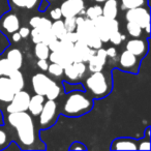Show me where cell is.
Segmentation results:
<instances>
[{
  "label": "cell",
  "mask_w": 151,
  "mask_h": 151,
  "mask_svg": "<svg viewBox=\"0 0 151 151\" xmlns=\"http://www.w3.org/2000/svg\"><path fill=\"white\" fill-rule=\"evenodd\" d=\"M87 63H88L87 68H88L89 71H91V73H96V71L103 70L104 66H105V64H104V63L101 62L99 58H97V56L95 54L93 55V56L91 57L88 61H87Z\"/></svg>",
  "instance_id": "24"
},
{
  "label": "cell",
  "mask_w": 151,
  "mask_h": 151,
  "mask_svg": "<svg viewBox=\"0 0 151 151\" xmlns=\"http://www.w3.org/2000/svg\"><path fill=\"white\" fill-rule=\"evenodd\" d=\"M111 150H138V140L132 138H117L112 142Z\"/></svg>",
  "instance_id": "14"
},
{
  "label": "cell",
  "mask_w": 151,
  "mask_h": 151,
  "mask_svg": "<svg viewBox=\"0 0 151 151\" xmlns=\"http://www.w3.org/2000/svg\"><path fill=\"white\" fill-rule=\"evenodd\" d=\"M94 1H95L96 3H104V2L106 1V0H94Z\"/></svg>",
  "instance_id": "55"
},
{
  "label": "cell",
  "mask_w": 151,
  "mask_h": 151,
  "mask_svg": "<svg viewBox=\"0 0 151 151\" xmlns=\"http://www.w3.org/2000/svg\"><path fill=\"white\" fill-rule=\"evenodd\" d=\"M59 95H60V87L57 85V83L55 81H52L50 87L48 88L46 94H45V97L47 99H53V101H55Z\"/></svg>",
  "instance_id": "27"
},
{
  "label": "cell",
  "mask_w": 151,
  "mask_h": 151,
  "mask_svg": "<svg viewBox=\"0 0 151 151\" xmlns=\"http://www.w3.org/2000/svg\"><path fill=\"white\" fill-rule=\"evenodd\" d=\"M9 77L12 82H13L16 92L22 90V89L24 88V86H25V80H24V76H23V73H21L20 69H15Z\"/></svg>",
  "instance_id": "20"
},
{
  "label": "cell",
  "mask_w": 151,
  "mask_h": 151,
  "mask_svg": "<svg viewBox=\"0 0 151 151\" xmlns=\"http://www.w3.org/2000/svg\"><path fill=\"white\" fill-rule=\"evenodd\" d=\"M50 49L47 45L44 42H37L34 46V55L37 57L38 59H47L48 60L49 55H50Z\"/></svg>",
  "instance_id": "23"
},
{
  "label": "cell",
  "mask_w": 151,
  "mask_h": 151,
  "mask_svg": "<svg viewBox=\"0 0 151 151\" xmlns=\"http://www.w3.org/2000/svg\"><path fill=\"white\" fill-rule=\"evenodd\" d=\"M40 18L42 17H38V16H34V17H32L29 21V25L31 26L32 28H36L38 25V23H40Z\"/></svg>",
  "instance_id": "50"
},
{
  "label": "cell",
  "mask_w": 151,
  "mask_h": 151,
  "mask_svg": "<svg viewBox=\"0 0 151 151\" xmlns=\"http://www.w3.org/2000/svg\"><path fill=\"white\" fill-rule=\"evenodd\" d=\"M68 94V93H67ZM93 108L92 99L85 94L83 90H75L69 92L63 104L61 114L67 117H80L87 114Z\"/></svg>",
  "instance_id": "2"
},
{
  "label": "cell",
  "mask_w": 151,
  "mask_h": 151,
  "mask_svg": "<svg viewBox=\"0 0 151 151\" xmlns=\"http://www.w3.org/2000/svg\"><path fill=\"white\" fill-rule=\"evenodd\" d=\"M49 73L51 76H54V77H61L63 75V67L60 66L57 63H53L51 62V64H49L48 70Z\"/></svg>",
  "instance_id": "32"
},
{
  "label": "cell",
  "mask_w": 151,
  "mask_h": 151,
  "mask_svg": "<svg viewBox=\"0 0 151 151\" xmlns=\"http://www.w3.org/2000/svg\"><path fill=\"white\" fill-rule=\"evenodd\" d=\"M6 58L14 65V67L16 69H20L23 66V62H24L23 54H22V52L19 49H11L6 53Z\"/></svg>",
  "instance_id": "18"
},
{
  "label": "cell",
  "mask_w": 151,
  "mask_h": 151,
  "mask_svg": "<svg viewBox=\"0 0 151 151\" xmlns=\"http://www.w3.org/2000/svg\"><path fill=\"white\" fill-rule=\"evenodd\" d=\"M104 17L108 19H116L118 15V2L117 0H106L101 7Z\"/></svg>",
  "instance_id": "17"
},
{
  "label": "cell",
  "mask_w": 151,
  "mask_h": 151,
  "mask_svg": "<svg viewBox=\"0 0 151 151\" xmlns=\"http://www.w3.org/2000/svg\"><path fill=\"white\" fill-rule=\"evenodd\" d=\"M84 0H65L60 6V11L63 18L77 17L85 14Z\"/></svg>",
  "instance_id": "10"
},
{
  "label": "cell",
  "mask_w": 151,
  "mask_h": 151,
  "mask_svg": "<svg viewBox=\"0 0 151 151\" xmlns=\"http://www.w3.org/2000/svg\"><path fill=\"white\" fill-rule=\"evenodd\" d=\"M7 120L17 132L21 149H37L35 143L38 139L35 134V126L31 115L27 111L9 113Z\"/></svg>",
  "instance_id": "1"
},
{
  "label": "cell",
  "mask_w": 151,
  "mask_h": 151,
  "mask_svg": "<svg viewBox=\"0 0 151 151\" xmlns=\"http://www.w3.org/2000/svg\"><path fill=\"white\" fill-rule=\"evenodd\" d=\"M93 24H94L95 30H96V33L99 35V37L101 38V40L103 42H109V36L110 33L108 31L107 28V18L104 17L103 15L99 16V17L95 18L92 20Z\"/></svg>",
  "instance_id": "15"
},
{
  "label": "cell",
  "mask_w": 151,
  "mask_h": 151,
  "mask_svg": "<svg viewBox=\"0 0 151 151\" xmlns=\"http://www.w3.org/2000/svg\"><path fill=\"white\" fill-rule=\"evenodd\" d=\"M49 6V2L47 1V0H42V2H40V6H38V12H40V13H44V12H46V9H48Z\"/></svg>",
  "instance_id": "51"
},
{
  "label": "cell",
  "mask_w": 151,
  "mask_h": 151,
  "mask_svg": "<svg viewBox=\"0 0 151 151\" xmlns=\"http://www.w3.org/2000/svg\"><path fill=\"white\" fill-rule=\"evenodd\" d=\"M149 38L147 40H140L139 37H134L126 42V50L129 51L137 57H145L149 50Z\"/></svg>",
  "instance_id": "11"
},
{
  "label": "cell",
  "mask_w": 151,
  "mask_h": 151,
  "mask_svg": "<svg viewBox=\"0 0 151 151\" xmlns=\"http://www.w3.org/2000/svg\"><path fill=\"white\" fill-rule=\"evenodd\" d=\"M86 89L87 92L95 99H104L108 96L112 90V85L109 83L106 75L103 70L92 73L88 78L86 79Z\"/></svg>",
  "instance_id": "4"
},
{
  "label": "cell",
  "mask_w": 151,
  "mask_h": 151,
  "mask_svg": "<svg viewBox=\"0 0 151 151\" xmlns=\"http://www.w3.org/2000/svg\"><path fill=\"white\" fill-rule=\"evenodd\" d=\"M101 14H103V11H101V6L99 3L95 5H92V6H89L88 9L85 11L86 17L90 20H93V19H95V18L99 17V16H101Z\"/></svg>",
  "instance_id": "29"
},
{
  "label": "cell",
  "mask_w": 151,
  "mask_h": 151,
  "mask_svg": "<svg viewBox=\"0 0 151 151\" xmlns=\"http://www.w3.org/2000/svg\"><path fill=\"white\" fill-rule=\"evenodd\" d=\"M21 35L19 34V32L18 31H16V32H14V33H12V40L13 42H19L20 40H21Z\"/></svg>",
  "instance_id": "54"
},
{
  "label": "cell",
  "mask_w": 151,
  "mask_h": 151,
  "mask_svg": "<svg viewBox=\"0 0 151 151\" xmlns=\"http://www.w3.org/2000/svg\"><path fill=\"white\" fill-rule=\"evenodd\" d=\"M51 25H52V21L50 19H47V18H40V21L37 25V29L40 30V32H45V31H48V30L51 29Z\"/></svg>",
  "instance_id": "36"
},
{
  "label": "cell",
  "mask_w": 151,
  "mask_h": 151,
  "mask_svg": "<svg viewBox=\"0 0 151 151\" xmlns=\"http://www.w3.org/2000/svg\"><path fill=\"white\" fill-rule=\"evenodd\" d=\"M107 28L110 34L112 32L117 31V30H119V22L116 19H108L107 18Z\"/></svg>",
  "instance_id": "39"
},
{
  "label": "cell",
  "mask_w": 151,
  "mask_h": 151,
  "mask_svg": "<svg viewBox=\"0 0 151 151\" xmlns=\"http://www.w3.org/2000/svg\"><path fill=\"white\" fill-rule=\"evenodd\" d=\"M49 60L53 63H57L60 66H62L64 68L66 65L73 63V59L69 55L63 54L61 52H50V55H49Z\"/></svg>",
  "instance_id": "19"
},
{
  "label": "cell",
  "mask_w": 151,
  "mask_h": 151,
  "mask_svg": "<svg viewBox=\"0 0 151 151\" xmlns=\"http://www.w3.org/2000/svg\"><path fill=\"white\" fill-rule=\"evenodd\" d=\"M95 52H96V50L91 49L84 42L77 40L73 44V53H71V58H73V62L83 61V62L86 63L95 54Z\"/></svg>",
  "instance_id": "9"
},
{
  "label": "cell",
  "mask_w": 151,
  "mask_h": 151,
  "mask_svg": "<svg viewBox=\"0 0 151 151\" xmlns=\"http://www.w3.org/2000/svg\"><path fill=\"white\" fill-rule=\"evenodd\" d=\"M125 20L138 24L142 29L150 27V13L149 6H141L127 9L125 14Z\"/></svg>",
  "instance_id": "5"
},
{
  "label": "cell",
  "mask_w": 151,
  "mask_h": 151,
  "mask_svg": "<svg viewBox=\"0 0 151 151\" xmlns=\"http://www.w3.org/2000/svg\"><path fill=\"white\" fill-rule=\"evenodd\" d=\"M15 69L16 68L14 67V65L7 60L6 57L0 59V77H2V76L9 77Z\"/></svg>",
  "instance_id": "25"
},
{
  "label": "cell",
  "mask_w": 151,
  "mask_h": 151,
  "mask_svg": "<svg viewBox=\"0 0 151 151\" xmlns=\"http://www.w3.org/2000/svg\"><path fill=\"white\" fill-rule=\"evenodd\" d=\"M118 67L123 71L138 73L139 68H140V60L136 55L130 53L129 51L125 50L120 54Z\"/></svg>",
  "instance_id": "8"
},
{
  "label": "cell",
  "mask_w": 151,
  "mask_h": 151,
  "mask_svg": "<svg viewBox=\"0 0 151 151\" xmlns=\"http://www.w3.org/2000/svg\"><path fill=\"white\" fill-rule=\"evenodd\" d=\"M57 104L53 99L45 101L42 112L40 113V128L51 127L56 121Z\"/></svg>",
  "instance_id": "6"
},
{
  "label": "cell",
  "mask_w": 151,
  "mask_h": 151,
  "mask_svg": "<svg viewBox=\"0 0 151 151\" xmlns=\"http://www.w3.org/2000/svg\"><path fill=\"white\" fill-rule=\"evenodd\" d=\"M73 65L76 70H77V73H78V75L80 76V78H82V76L86 73V69H87V66H86V64H85V62H83V61L73 62Z\"/></svg>",
  "instance_id": "40"
},
{
  "label": "cell",
  "mask_w": 151,
  "mask_h": 151,
  "mask_svg": "<svg viewBox=\"0 0 151 151\" xmlns=\"http://www.w3.org/2000/svg\"><path fill=\"white\" fill-rule=\"evenodd\" d=\"M95 55L97 56V58L99 59V60L101 61V62L104 63V64H106V62H107V53H106V50L103 48H99L96 50V52H95Z\"/></svg>",
  "instance_id": "42"
},
{
  "label": "cell",
  "mask_w": 151,
  "mask_h": 151,
  "mask_svg": "<svg viewBox=\"0 0 151 151\" xmlns=\"http://www.w3.org/2000/svg\"><path fill=\"white\" fill-rule=\"evenodd\" d=\"M29 35L31 36V40L33 42V44H37V42H42V32L37 28H32V30H30Z\"/></svg>",
  "instance_id": "41"
},
{
  "label": "cell",
  "mask_w": 151,
  "mask_h": 151,
  "mask_svg": "<svg viewBox=\"0 0 151 151\" xmlns=\"http://www.w3.org/2000/svg\"><path fill=\"white\" fill-rule=\"evenodd\" d=\"M50 17L52 18L53 20H59L62 18V14H61V11H60V7H55L53 9L52 11L50 12Z\"/></svg>",
  "instance_id": "45"
},
{
  "label": "cell",
  "mask_w": 151,
  "mask_h": 151,
  "mask_svg": "<svg viewBox=\"0 0 151 151\" xmlns=\"http://www.w3.org/2000/svg\"><path fill=\"white\" fill-rule=\"evenodd\" d=\"M62 84H63V87H64V92L66 93V94L69 92H71V91H75V90L85 91V88L82 86V84H80V83H78V84H69V83H67L66 81H63Z\"/></svg>",
  "instance_id": "35"
},
{
  "label": "cell",
  "mask_w": 151,
  "mask_h": 151,
  "mask_svg": "<svg viewBox=\"0 0 151 151\" xmlns=\"http://www.w3.org/2000/svg\"><path fill=\"white\" fill-rule=\"evenodd\" d=\"M38 0H26V6L25 9H31L35 6V4L37 3Z\"/></svg>",
  "instance_id": "53"
},
{
  "label": "cell",
  "mask_w": 151,
  "mask_h": 151,
  "mask_svg": "<svg viewBox=\"0 0 151 151\" xmlns=\"http://www.w3.org/2000/svg\"><path fill=\"white\" fill-rule=\"evenodd\" d=\"M37 66H38V68H40V70H42V71L48 70L49 63H48V61H47V59H38Z\"/></svg>",
  "instance_id": "47"
},
{
  "label": "cell",
  "mask_w": 151,
  "mask_h": 151,
  "mask_svg": "<svg viewBox=\"0 0 151 151\" xmlns=\"http://www.w3.org/2000/svg\"><path fill=\"white\" fill-rule=\"evenodd\" d=\"M76 25L75 31L78 34V40L84 42L87 46L94 50L101 48L103 42L97 35L92 20L85 19L79 15L76 17Z\"/></svg>",
  "instance_id": "3"
},
{
  "label": "cell",
  "mask_w": 151,
  "mask_h": 151,
  "mask_svg": "<svg viewBox=\"0 0 151 151\" xmlns=\"http://www.w3.org/2000/svg\"><path fill=\"white\" fill-rule=\"evenodd\" d=\"M18 32H19V34L21 35L22 38H26V37H28V36H29L30 29L28 27H21V26H20Z\"/></svg>",
  "instance_id": "48"
},
{
  "label": "cell",
  "mask_w": 151,
  "mask_h": 151,
  "mask_svg": "<svg viewBox=\"0 0 151 151\" xmlns=\"http://www.w3.org/2000/svg\"><path fill=\"white\" fill-rule=\"evenodd\" d=\"M63 73H64L65 77H66V78L68 79V81H70V82H75V81H77L78 79H81L80 76L78 75L77 70H76L75 67H73V63L66 65V66L63 68Z\"/></svg>",
  "instance_id": "28"
},
{
  "label": "cell",
  "mask_w": 151,
  "mask_h": 151,
  "mask_svg": "<svg viewBox=\"0 0 151 151\" xmlns=\"http://www.w3.org/2000/svg\"><path fill=\"white\" fill-rule=\"evenodd\" d=\"M45 101H46V97L44 95L37 94V93L30 96L29 105H28V109H27V111L30 113V115L35 116V117L40 115V113L42 112Z\"/></svg>",
  "instance_id": "16"
},
{
  "label": "cell",
  "mask_w": 151,
  "mask_h": 151,
  "mask_svg": "<svg viewBox=\"0 0 151 151\" xmlns=\"http://www.w3.org/2000/svg\"><path fill=\"white\" fill-rule=\"evenodd\" d=\"M63 40H68V42H71L75 44V42L78 40V34H77V32L76 31L66 32V34H65V36H64Z\"/></svg>",
  "instance_id": "44"
},
{
  "label": "cell",
  "mask_w": 151,
  "mask_h": 151,
  "mask_svg": "<svg viewBox=\"0 0 151 151\" xmlns=\"http://www.w3.org/2000/svg\"><path fill=\"white\" fill-rule=\"evenodd\" d=\"M20 28V20L17 15L13 13H6L0 18V30L9 34L18 31Z\"/></svg>",
  "instance_id": "12"
},
{
  "label": "cell",
  "mask_w": 151,
  "mask_h": 151,
  "mask_svg": "<svg viewBox=\"0 0 151 151\" xmlns=\"http://www.w3.org/2000/svg\"><path fill=\"white\" fill-rule=\"evenodd\" d=\"M126 30H127L128 34H129L132 37H140L141 34H142V28L138 25V24L134 23V22L127 21L126 24Z\"/></svg>",
  "instance_id": "30"
},
{
  "label": "cell",
  "mask_w": 151,
  "mask_h": 151,
  "mask_svg": "<svg viewBox=\"0 0 151 151\" xmlns=\"http://www.w3.org/2000/svg\"><path fill=\"white\" fill-rule=\"evenodd\" d=\"M149 0H120L122 11H127V9H136L141 6H149Z\"/></svg>",
  "instance_id": "21"
},
{
  "label": "cell",
  "mask_w": 151,
  "mask_h": 151,
  "mask_svg": "<svg viewBox=\"0 0 151 151\" xmlns=\"http://www.w3.org/2000/svg\"><path fill=\"white\" fill-rule=\"evenodd\" d=\"M51 30H52V32L55 34V36L58 40H63L67 32L64 27V23H63V21L61 19L55 20L53 22L52 25H51Z\"/></svg>",
  "instance_id": "22"
},
{
  "label": "cell",
  "mask_w": 151,
  "mask_h": 151,
  "mask_svg": "<svg viewBox=\"0 0 151 151\" xmlns=\"http://www.w3.org/2000/svg\"><path fill=\"white\" fill-rule=\"evenodd\" d=\"M0 86L4 87V88L9 89V90L13 91L14 93H16L15 87H14L13 82L11 81L9 77H6V76H2V77H0Z\"/></svg>",
  "instance_id": "37"
},
{
  "label": "cell",
  "mask_w": 151,
  "mask_h": 151,
  "mask_svg": "<svg viewBox=\"0 0 151 151\" xmlns=\"http://www.w3.org/2000/svg\"><path fill=\"white\" fill-rule=\"evenodd\" d=\"M52 79H50L47 75L42 73H35L31 78V84L33 91L37 94L44 95L46 94L47 90L50 87L51 83H52Z\"/></svg>",
  "instance_id": "13"
},
{
  "label": "cell",
  "mask_w": 151,
  "mask_h": 151,
  "mask_svg": "<svg viewBox=\"0 0 151 151\" xmlns=\"http://www.w3.org/2000/svg\"><path fill=\"white\" fill-rule=\"evenodd\" d=\"M29 92L24 91L23 89L14 94V97L11 101L9 103L6 107L7 113H15V112H24L27 111L28 105H29L30 101Z\"/></svg>",
  "instance_id": "7"
},
{
  "label": "cell",
  "mask_w": 151,
  "mask_h": 151,
  "mask_svg": "<svg viewBox=\"0 0 151 151\" xmlns=\"http://www.w3.org/2000/svg\"><path fill=\"white\" fill-rule=\"evenodd\" d=\"M150 127H147L143 139L138 140V150H150Z\"/></svg>",
  "instance_id": "26"
},
{
  "label": "cell",
  "mask_w": 151,
  "mask_h": 151,
  "mask_svg": "<svg viewBox=\"0 0 151 151\" xmlns=\"http://www.w3.org/2000/svg\"><path fill=\"white\" fill-rule=\"evenodd\" d=\"M11 2L18 7H25L26 6V0H11Z\"/></svg>",
  "instance_id": "52"
},
{
  "label": "cell",
  "mask_w": 151,
  "mask_h": 151,
  "mask_svg": "<svg viewBox=\"0 0 151 151\" xmlns=\"http://www.w3.org/2000/svg\"><path fill=\"white\" fill-rule=\"evenodd\" d=\"M14 94H15V93H14L13 91L0 86V101H1V103L9 104V101L13 99Z\"/></svg>",
  "instance_id": "31"
},
{
  "label": "cell",
  "mask_w": 151,
  "mask_h": 151,
  "mask_svg": "<svg viewBox=\"0 0 151 151\" xmlns=\"http://www.w3.org/2000/svg\"><path fill=\"white\" fill-rule=\"evenodd\" d=\"M69 150H87V147L83 143L76 141V142L71 143L70 147H69Z\"/></svg>",
  "instance_id": "46"
},
{
  "label": "cell",
  "mask_w": 151,
  "mask_h": 151,
  "mask_svg": "<svg viewBox=\"0 0 151 151\" xmlns=\"http://www.w3.org/2000/svg\"><path fill=\"white\" fill-rule=\"evenodd\" d=\"M64 27L67 32L69 31H75L76 30V17H66L64 18Z\"/></svg>",
  "instance_id": "38"
},
{
  "label": "cell",
  "mask_w": 151,
  "mask_h": 151,
  "mask_svg": "<svg viewBox=\"0 0 151 151\" xmlns=\"http://www.w3.org/2000/svg\"><path fill=\"white\" fill-rule=\"evenodd\" d=\"M7 144V134L3 129L0 128V149H4Z\"/></svg>",
  "instance_id": "43"
},
{
  "label": "cell",
  "mask_w": 151,
  "mask_h": 151,
  "mask_svg": "<svg viewBox=\"0 0 151 151\" xmlns=\"http://www.w3.org/2000/svg\"><path fill=\"white\" fill-rule=\"evenodd\" d=\"M125 35H123L122 33H120L119 30H117V31L115 32H112L111 34H110L109 36V42H111L113 45H115V46H119L120 44H121L122 40H125Z\"/></svg>",
  "instance_id": "33"
},
{
  "label": "cell",
  "mask_w": 151,
  "mask_h": 151,
  "mask_svg": "<svg viewBox=\"0 0 151 151\" xmlns=\"http://www.w3.org/2000/svg\"><path fill=\"white\" fill-rule=\"evenodd\" d=\"M56 40H58V38L55 36V34L53 33L51 29L42 33V42H44V44L47 45V46H49L51 42H53Z\"/></svg>",
  "instance_id": "34"
},
{
  "label": "cell",
  "mask_w": 151,
  "mask_h": 151,
  "mask_svg": "<svg viewBox=\"0 0 151 151\" xmlns=\"http://www.w3.org/2000/svg\"><path fill=\"white\" fill-rule=\"evenodd\" d=\"M106 53H107V56L110 57V58H115V57L117 56V50H116V48H114V47L108 48L107 50H106Z\"/></svg>",
  "instance_id": "49"
}]
</instances>
